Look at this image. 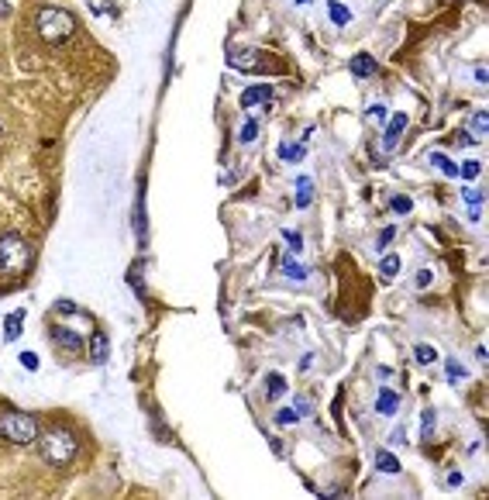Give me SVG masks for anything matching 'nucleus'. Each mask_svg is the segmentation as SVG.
I'll use <instances>...</instances> for the list:
<instances>
[{
  "instance_id": "f257e3e1",
  "label": "nucleus",
  "mask_w": 489,
  "mask_h": 500,
  "mask_svg": "<svg viewBox=\"0 0 489 500\" xmlns=\"http://www.w3.org/2000/svg\"><path fill=\"white\" fill-rule=\"evenodd\" d=\"M38 449H42V459L49 466H69L76 459V452H79V438H76V432L55 425V428L38 435Z\"/></svg>"
},
{
  "instance_id": "f03ea898",
  "label": "nucleus",
  "mask_w": 489,
  "mask_h": 500,
  "mask_svg": "<svg viewBox=\"0 0 489 500\" xmlns=\"http://www.w3.org/2000/svg\"><path fill=\"white\" fill-rule=\"evenodd\" d=\"M38 418L35 414H25V410H8L0 414V438H8L14 445H38Z\"/></svg>"
},
{
  "instance_id": "7ed1b4c3",
  "label": "nucleus",
  "mask_w": 489,
  "mask_h": 500,
  "mask_svg": "<svg viewBox=\"0 0 489 500\" xmlns=\"http://www.w3.org/2000/svg\"><path fill=\"white\" fill-rule=\"evenodd\" d=\"M35 28H38V35H42L49 45H62L66 38H72L76 18H72L66 8H42L38 18H35Z\"/></svg>"
},
{
  "instance_id": "20e7f679",
  "label": "nucleus",
  "mask_w": 489,
  "mask_h": 500,
  "mask_svg": "<svg viewBox=\"0 0 489 500\" xmlns=\"http://www.w3.org/2000/svg\"><path fill=\"white\" fill-rule=\"evenodd\" d=\"M31 263V248L18 231H4L0 235V273L4 276H21Z\"/></svg>"
},
{
  "instance_id": "39448f33",
  "label": "nucleus",
  "mask_w": 489,
  "mask_h": 500,
  "mask_svg": "<svg viewBox=\"0 0 489 500\" xmlns=\"http://www.w3.org/2000/svg\"><path fill=\"white\" fill-rule=\"evenodd\" d=\"M52 345H59L62 352H83V335L59 324V328H52Z\"/></svg>"
},
{
  "instance_id": "423d86ee",
  "label": "nucleus",
  "mask_w": 489,
  "mask_h": 500,
  "mask_svg": "<svg viewBox=\"0 0 489 500\" xmlns=\"http://www.w3.org/2000/svg\"><path fill=\"white\" fill-rule=\"evenodd\" d=\"M111 359V342H107V335L104 331H93L90 335V363L93 366H104Z\"/></svg>"
},
{
  "instance_id": "0eeeda50",
  "label": "nucleus",
  "mask_w": 489,
  "mask_h": 500,
  "mask_svg": "<svg viewBox=\"0 0 489 500\" xmlns=\"http://www.w3.org/2000/svg\"><path fill=\"white\" fill-rule=\"evenodd\" d=\"M404 128H407V114H393V118H389V124H386V131H382V148H386V152L397 148V138L404 135Z\"/></svg>"
},
{
  "instance_id": "6e6552de",
  "label": "nucleus",
  "mask_w": 489,
  "mask_h": 500,
  "mask_svg": "<svg viewBox=\"0 0 489 500\" xmlns=\"http://www.w3.org/2000/svg\"><path fill=\"white\" fill-rule=\"evenodd\" d=\"M272 101V87L269 83H259V87H248L245 94H241V107H259V104H269Z\"/></svg>"
},
{
  "instance_id": "1a4fd4ad",
  "label": "nucleus",
  "mask_w": 489,
  "mask_h": 500,
  "mask_svg": "<svg viewBox=\"0 0 489 500\" xmlns=\"http://www.w3.org/2000/svg\"><path fill=\"white\" fill-rule=\"evenodd\" d=\"M486 131H489V114L486 111H475L472 121H468V142H486Z\"/></svg>"
},
{
  "instance_id": "9d476101",
  "label": "nucleus",
  "mask_w": 489,
  "mask_h": 500,
  "mask_svg": "<svg viewBox=\"0 0 489 500\" xmlns=\"http://www.w3.org/2000/svg\"><path fill=\"white\" fill-rule=\"evenodd\" d=\"M397 407H400V393H393V390H379V397H375V414L389 418V414H397Z\"/></svg>"
},
{
  "instance_id": "9b49d317",
  "label": "nucleus",
  "mask_w": 489,
  "mask_h": 500,
  "mask_svg": "<svg viewBox=\"0 0 489 500\" xmlns=\"http://www.w3.org/2000/svg\"><path fill=\"white\" fill-rule=\"evenodd\" d=\"M375 469L386 473V476H397L404 466H400V459H397L393 452H386V449H382V452H375Z\"/></svg>"
},
{
  "instance_id": "f8f14e48",
  "label": "nucleus",
  "mask_w": 489,
  "mask_h": 500,
  "mask_svg": "<svg viewBox=\"0 0 489 500\" xmlns=\"http://www.w3.org/2000/svg\"><path fill=\"white\" fill-rule=\"evenodd\" d=\"M21 328H25V311L8 314V321H4V339H8V342H14V339L21 335Z\"/></svg>"
},
{
  "instance_id": "ddd939ff",
  "label": "nucleus",
  "mask_w": 489,
  "mask_h": 500,
  "mask_svg": "<svg viewBox=\"0 0 489 500\" xmlns=\"http://www.w3.org/2000/svg\"><path fill=\"white\" fill-rule=\"evenodd\" d=\"M259 52H231L228 55V66H235V69H259L262 62L255 59Z\"/></svg>"
},
{
  "instance_id": "4468645a",
  "label": "nucleus",
  "mask_w": 489,
  "mask_h": 500,
  "mask_svg": "<svg viewBox=\"0 0 489 500\" xmlns=\"http://www.w3.org/2000/svg\"><path fill=\"white\" fill-rule=\"evenodd\" d=\"M348 69H352L355 76H375V69H379V66H375V59H372V55H355V59L348 62Z\"/></svg>"
},
{
  "instance_id": "2eb2a0df",
  "label": "nucleus",
  "mask_w": 489,
  "mask_h": 500,
  "mask_svg": "<svg viewBox=\"0 0 489 500\" xmlns=\"http://www.w3.org/2000/svg\"><path fill=\"white\" fill-rule=\"evenodd\" d=\"M328 18H331L338 28H345V25L352 21V11L341 4V0H328Z\"/></svg>"
},
{
  "instance_id": "dca6fc26",
  "label": "nucleus",
  "mask_w": 489,
  "mask_h": 500,
  "mask_svg": "<svg viewBox=\"0 0 489 500\" xmlns=\"http://www.w3.org/2000/svg\"><path fill=\"white\" fill-rule=\"evenodd\" d=\"M310 200H314V183H310V176H300L297 180V207H310Z\"/></svg>"
},
{
  "instance_id": "f3484780",
  "label": "nucleus",
  "mask_w": 489,
  "mask_h": 500,
  "mask_svg": "<svg viewBox=\"0 0 489 500\" xmlns=\"http://www.w3.org/2000/svg\"><path fill=\"white\" fill-rule=\"evenodd\" d=\"M431 162L438 166V170H441L445 176H458V166H455V162H451L445 152H434V155H431Z\"/></svg>"
},
{
  "instance_id": "a211bd4d",
  "label": "nucleus",
  "mask_w": 489,
  "mask_h": 500,
  "mask_svg": "<svg viewBox=\"0 0 489 500\" xmlns=\"http://www.w3.org/2000/svg\"><path fill=\"white\" fill-rule=\"evenodd\" d=\"M255 135H259V121H245V124L238 128V142H241V145H252Z\"/></svg>"
},
{
  "instance_id": "6ab92c4d",
  "label": "nucleus",
  "mask_w": 489,
  "mask_h": 500,
  "mask_svg": "<svg viewBox=\"0 0 489 500\" xmlns=\"http://www.w3.org/2000/svg\"><path fill=\"white\" fill-rule=\"evenodd\" d=\"M265 393H269V397H279V393H286V380H282L279 373H272V376L265 380Z\"/></svg>"
},
{
  "instance_id": "aec40b11",
  "label": "nucleus",
  "mask_w": 489,
  "mask_h": 500,
  "mask_svg": "<svg viewBox=\"0 0 489 500\" xmlns=\"http://www.w3.org/2000/svg\"><path fill=\"white\" fill-rule=\"evenodd\" d=\"M279 159H286V162L304 159V142H297V145H279Z\"/></svg>"
},
{
  "instance_id": "412c9836",
  "label": "nucleus",
  "mask_w": 489,
  "mask_h": 500,
  "mask_svg": "<svg viewBox=\"0 0 489 500\" xmlns=\"http://www.w3.org/2000/svg\"><path fill=\"white\" fill-rule=\"evenodd\" d=\"M479 166H482V162H475V159H465V162L458 166V176H462V180H475V176H479Z\"/></svg>"
},
{
  "instance_id": "4be33fe9",
  "label": "nucleus",
  "mask_w": 489,
  "mask_h": 500,
  "mask_svg": "<svg viewBox=\"0 0 489 500\" xmlns=\"http://www.w3.org/2000/svg\"><path fill=\"white\" fill-rule=\"evenodd\" d=\"M414 359H417L421 366H431V363L438 359V352H434L431 345H417V349H414Z\"/></svg>"
},
{
  "instance_id": "5701e85b",
  "label": "nucleus",
  "mask_w": 489,
  "mask_h": 500,
  "mask_svg": "<svg viewBox=\"0 0 489 500\" xmlns=\"http://www.w3.org/2000/svg\"><path fill=\"white\" fill-rule=\"evenodd\" d=\"M379 269H382V276H386V280H393V276L400 273V259H397V256H386Z\"/></svg>"
},
{
  "instance_id": "b1692460",
  "label": "nucleus",
  "mask_w": 489,
  "mask_h": 500,
  "mask_svg": "<svg viewBox=\"0 0 489 500\" xmlns=\"http://www.w3.org/2000/svg\"><path fill=\"white\" fill-rule=\"evenodd\" d=\"M282 273H286L289 280H304V276H307V269H304V266H297L293 259H282Z\"/></svg>"
},
{
  "instance_id": "393cba45",
  "label": "nucleus",
  "mask_w": 489,
  "mask_h": 500,
  "mask_svg": "<svg viewBox=\"0 0 489 500\" xmlns=\"http://www.w3.org/2000/svg\"><path fill=\"white\" fill-rule=\"evenodd\" d=\"M282 238H286V245H289V252H304V238H300L297 231H282Z\"/></svg>"
},
{
  "instance_id": "a878e982",
  "label": "nucleus",
  "mask_w": 489,
  "mask_h": 500,
  "mask_svg": "<svg viewBox=\"0 0 489 500\" xmlns=\"http://www.w3.org/2000/svg\"><path fill=\"white\" fill-rule=\"evenodd\" d=\"M462 200H465L472 211H479V207H482V190H465V194H462Z\"/></svg>"
},
{
  "instance_id": "bb28decb",
  "label": "nucleus",
  "mask_w": 489,
  "mask_h": 500,
  "mask_svg": "<svg viewBox=\"0 0 489 500\" xmlns=\"http://www.w3.org/2000/svg\"><path fill=\"white\" fill-rule=\"evenodd\" d=\"M297 418H300V414H297V410H289V407H282V410L276 414V421H279V425H293Z\"/></svg>"
},
{
  "instance_id": "cd10ccee",
  "label": "nucleus",
  "mask_w": 489,
  "mask_h": 500,
  "mask_svg": "<svg viewBox=\"0 0 489 500\" xmlns=\"http://www.w3.org/2000/svg\"><path fill=\"white\" fill-rule=\"evenodd\" d=\"M18 359H21V366H25L28 373H35V369H38V356H35V352H21Z\"/></svg>"
},
{
  "instance_id": "c85d7f7f",
  "label": "nucleus",
  "mask_w": 489,
  "mask_h": 500,
  "mask_svg": "<svg viewBox=\"0 0 489 500\" xmlns=\"http://www.w3.org/2000/svg\"><path fill=\"white\" fill-rule=\"evenodd\" d=\"M369 118H372V121H386V118H389L386 104H372V107H369Z\"/></svg>"
},
{
  "instance_id": "c756f323",
  "label": "nucleus",
  "mask_w": 489,
  "mask_h": 500,
  "mask_svg": "<svg viewBox=\"0 0 489 500\" xmlns=\"http://www.w3.org/2000/svg\"><path fill=\"white\" fill-rule=\"evenodd\" d=\"M410 207H414V204H410V197H393V211H397V214H407Z\"/></svg>"
},
{
  "instance_id": "7c9ffc66",
  "label": "nucleus",
  "mask_w": 489,
  "mask_h": 500,
  "mask_svg": "<svg viewBox=\"0 0 489 500\" xmlns=\"http://www.w3.org/2000/svg\"><path fill=\"white\" fill-rule=\"evenodd\" d=\"M90 11L93 14H111V4L107 0H90Z\"/></svg>"
},
{
  "instance_id": "2f4dec72",
  "label": "nucleus",
  "mask_w": 489,
  "mask_h": 500,
  "mask_svg": "<svg viewBox=\"0 0 489 500\" xmlns=\"http://www.w3.org/2000/svg\"><path fill=\"white\" fill-rule=\"evenodd\" d=\"M434 432V410H424V438H431Z\"/></svg>"
},
{
  "instance_id": "473e14b6",
  "label": "nucleus",
  "mask_w": 489,
  "mask_h": 500,
  "mask_svg": "<svg viewBox=\"0 0 489 500\" xmlns=\"http://www.w3.org/2000/svg\"><path fill=\"white\" fill-rule=\"evenodd\" d=\"M431 280H434V273H431V269H421V273H417V287H421V290H424V287H431Z\"/></svg>"
},
{
  "instance_id": "72a5a7b5",
  "label": "nucleus",
  "mask_w": 489,
  "mask_h": 500,
  "mask_svg": "<svg viewBox=\"0 0 489 500\" xmlns=\"http://www.w3.org/2000/svg\"><path fill=\"white\" fill-rule=\"evenodd\" d=\"M448 376H451V380H462V376H465V369H462L455 359H448Z\"/></svg>"
},
{
  "instance_id": "f704fd0d",
  "label": "nucleus",
  "mask_w": 489,
  "mask_h": 500,
  "mask_svg": "<svg viewBox=\"0 0 489 500\" xmlns=\"http://www.w3.org/2000/svg\"><path fill=\"white\" fill-rule=\"evenodd\" d=\"M462 483V473H448V486H458Z\"/></svg>"
},
{
  "instance_id": "c9c22d12",
  "label": "nucleus",
  "mask_w": 489,
  "mask_h": 500,
  "mask_svg": "<svg viewBox=\"0 0 489 500\" xmlns=\"http://www.w3.org/2000/svg\"><path fill=\"white\" fill-rule=\"evenodd\" d=\"M11 11V4H8V0H0V14H8Z\"/></svg>"
},
{
  "instance_id": "e433bc0d",
  "label": "nucleus",
  "mask_w": 489,
  "mask_h": 500,
  "mask_svg": "<svg viewBox=\"0 0 489 500\" xmlns=\"http://www.w3.org/2000/svg\"><path fill=\"white\" fill-rule=\"evenodd\" d=\"M0 138H4V124H0Z\"/></svg>"
},
{
  "instance_id": "4c0bfd02",
  "label": "nucleus",
  "mask_w": 489,
  "mask_h": 500,
  "mask_svg": "<svg viewBox=\"0 0 489 500\" xmlns=\"http://www.w3.org/2000/svg\"><path fill=\"white\" fill-rule=\"evenodd\" d=\"M300 4H310V0H300Z\"/></svg>"
}]
</instances>
